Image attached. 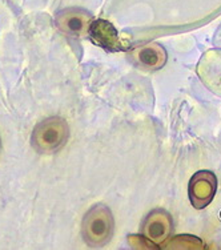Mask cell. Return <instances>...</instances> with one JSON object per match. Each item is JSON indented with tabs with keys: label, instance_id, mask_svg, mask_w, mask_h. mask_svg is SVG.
Wrapping results in <instances>:
<instances>
[{
	"label": "cell",
	"instance_id": "1",
	"mask_svg": "<svg viewBox=\"0 0 221 250\" xmlns=\"http://www.w3.org/2000/svg\"><path fill=\"white\" fill-rule=\"evenodd\" d=\"M83 237L88 245L99 248L110 241L113 233V217L104 205H96L88 210L82 225Z\"/></svg>",
	"mask_w": 221,
	"mask_h": 250
},
{
	"label": "cell",
	"instance_id": "7",
	"mask_svg": "<svg viewBox=\"0 0 221 250\" xmlns=\"http://www.w3.org/2000/svg\"><path fill=\"white\" fill-rule=\"evenodd\" d=\"M87 35L89 36L92 43L96 44L97 47H101L106 51L116 52V51L124 49L116 28L107 20H92Z\"/></svg>",
	"mask_w": 221,
	"mask_h": 250
},
{
	"label": "cell",
	"instance_id": "6",
	"mask_svg": "<svg viewBox=\"0 0 221 250\" xmlns=\"http://www.w3.org/2000/svg\"><path fill=\"white\" fill-rule=\"evenodd\" d=\"M131 59L137 67L147 71H157L165 65L168 55L161 44L152 42L132 49Z\"/></svg>",
	"mask_w": 221,
	"mask_h": 250
},
{
	"label": "cell",
	"instance_id": "3",
	"mask_svg": "<svg viewBox=\"0 0 221 250\" xmlns=\"http://www.w3.org/2000/svg\"><path fill=\"white\" fill-rule=\"evenodd\" d=\"M217 192V177L212 170H199L188 184V196L195 209L202 210L213 201Z\"/></svg>",
	"mask_w": 221,
	"mask_h": 250
},
{
	"label": "cell",
	"instance_id": "9",
	"mask_svg": "<svg viewBox=\"0 0 221 250\" xmlns=\"http://www.w3.org/2000/svg\"><path fill=\"white\" fill-rule=\"evenodd\" d=\"M0 145H1V141H0Z\"/></svg>",
	"mask_w": 221,
	"mask_h": 250
},
{
	"label": "cell",
	"instance_id": "4",
	"mask_svg": "<svg viewBox=\"0 0 221 250\" xmlns=\"http://www.w3.org/2000/svg\"><path fill=\"white\" fill-rule=\"evenodd\" d=\"M173 222L172 217L164 209H155L145 217L141 225V234L145 240L149 241L159 248L163 242L168 240L172 234Z\"/></svg>",
	"mask_w": 221,
	"mask_h": 250
},
{
	"label": "cell",
	"instance_id": "8",
	"mask_svg": "<svg viewBox=\"0 0 221 250\" xmlns=\"http://www.w3.org/2000/svg\"><path fill=\"white\" fill-rule=\"evenodd\" d=\"M160 248L163 249H184V250H191V249H205V245L202 244V241L200 238L193 236H176L173 237L172 240H167L163 242Z\"/></svg>",
	"mask_w": 221,
	"mask_h": 250
},
{
	"label": "cell",
	"instance_id": "2",
	"mask_svg": "<svg viewBox=\"0 0 221 250\" xmlns=\"http://www.w3.org/2000/svg\"><path fill=\"white\" fill-rule=\"evenodd\" d=\"M68 125L62 117H48L35 126L32 145L40 153H52L67 143Z\"/></svg>",
	"mask_w": 221,
	"mask_h": 250
},
{
	"label": "cell",
	"instance_id": "5",
	"mask_svg": "<svg viewBox=\"0 0 221 250\" xmlns=\"http://www.w3.org/2000/svg\"><path fill=\"white\" fill-rule=\"evenodd\" d=\"M92 20V15L82 8H66L56 14L55 25L63 34L73 38H82L88 34Z\"/></svg>",
	"mask_w": 221,
	"mask_h": 250
}]
</instances>
